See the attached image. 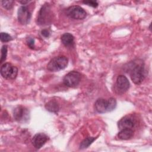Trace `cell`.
Returning a JSON list of instances; mask_svg holds the SVG:
<instances>
[{
    "label": "cell",
    "instance_id": "6da1fadb",
    "mask_svg": "<svg viewBox=\"0 0 152 152\" xmlns=\"http://www.w3.org/2000/svg\"><path fill=\"white\" fill-rule=\"evenodd\" d=\"M131 66L129 75L131 80L135 84L139 85L144 81L145 77L144 65L142 61L133 62Z\"/></svg>",
    "mask_w": 152,
    "mask_h": 152
},
{
    "label": "cell",
    "instance_id": "7a4b0ae2",
    "mask_svg": "<svg viewBox=\"0 0 152 152\" xmlns=\"http://www.w3.org/2000/svg\"><path fill=\"white\" fill-rule=\"evenodd\" d=\"M116 100L113 97L108 99L103 98L98 99L94 103V109L99 113H104L112 112L116 107Z\"/></svg>",
    "mask_w": 152,
    "mask_h": 152
},
{
    "label": "cell",
    "instance_id": "3957f363",
    "mask_svg": "<svg viewBox=\"0 0 152 152\" xmlns=\"http://www.w3.org/2000/svg\"><path fill=\"white\" fill-rule=\"evenodd\" d=\"M53 19V13L49 4H44L40 8L37 18V23L40 26L50 24Z\"/></svg>",
    "mask_w": 152,
    "mask_h": 152
},
{
    "label": "cell",
    "instance_id": "277c9868",
    "mask_svg": "<svg viewBox=\"0 0 152 152\" xmlns=\"http://www.w3.org/2000/svg\"><path fill=\"white\" fill-rule=\"evenodd\" d=\"M68 64V59L65 56H58L50 60L47 65V69L52 72H56L65 69Z\"/></svg>",
    "mask_w": 152,
    "mask_h": 152
},
{
    "label": "cell",
    "instance_id": "5b68a950",
    "mask_svg": "<svg viewBox=\"0 0 152 152\" xmlns=\"http://www.w3.org/2000/svg\"><path fill=\"white\" fill-rule=\"evenodd\" d=\"M18 69L17 66L11 63L4 64L1 67V75L7 80H14L18 74Z\"/></svg>",
    "mask_w": 152,
    "mask_h": 152
},
{
    "label": "cell",
    "instance_id": "8992f818",
    "mask_svg": "<svg viewBox=\"0 0 152 152\" xmlns=\"http://www.w3.org/2000/svg\"><path fill=\"white\" fill-rule=\"evenodd\" d=\"M81 79V74L76 71H71L67 73L63 78L65 86L68 87H75L77 86Z\"/></svg>",
    "mask_w": 152,
    "mask_h": 152
},
{
    "label": "cell",
    "instance_id": "52a82bcc",
    "mask_svg": "<svg viewBox=\"0 0 152 152\" xmlns=\"http://www.w3.org/2000/svg\"><path fill=\"white\" fill-rule=\"evenodd\" d=\"M68 17L75 20H83L86 17V11L80 6L73 5L68 7L66 10Z\"/></svg>",
    "mask_w": 152,
    "mask_h": 152
},
{
    "label": "cell",
    "instance_id": "ba28073f",
    "mask_svg": "<svg viewBox=\"0 0 152 152\" xmlns=\"http://www.w3.org/2000/svg\"><path fill=\"white\" fill-rule=\"evenodd\" d=\"M31 17V12L29 8L26 5L21 6L17 12V18L19 23L23 25L27 24L30 23Z\"/></svg>",
    "mask_w": 152,
    "mask_h": 152
},
{
    "label": "cell",
    "instance_id": "9c48e42d",
    "mask_svg": "<svg viewBox=\"0 0 152 152\" xmlns=\"http://www.w3.org/2000/svg\"><path fill=\"white\" fill-rule=\"evenodd\" d=\"M28 110L22 106H18L14 109L13 116L17 122H25L28 119Z\"/></svg>",
    "mask_w": 152,
    "mask_h": 152
},
{
    "label": "cell",
    "instance_id": "30bf717a",
    "mask_svg": "<svg viewBox=\"0 0 152 152\" xmlns=\"http://www.w3.org/2000/svg\"><path fill=\"white\" fill-rule=\"evenodd\" d=\"M49 137L45 133H37L32 138L31 142L36 149H40L48 141Z\"/></svg>",
    "mask_w": 152,
    "mask_h": 152
},
{
    "label": "cell",
    "instance_id": "8fae6325",
    "mask_svg": "<svg viewBox=\"0 0 152 152\" xmlns=\"http://www.w3.org/2000/svg\"><path fill=\"white\" fill-rule=\"evenodd\" d=\"M116 86L120 92L125 93L129 89L130 84L126 76L119 75L116 78Z\"/></svg>",
    "mask_w": 152,
    "mask_h": 152
},
{
    "label": "cell",
    "instance_id": "7c38bea8",
    "mask_svg": "<svg viewBox=\"0 0 152 152\" xmlns=\"http://www.w3.org/2000/svg\"><path fill=\"white\" fill-rule=\"evenodd\" d=\"M118 126L119 130L126 128L132 129L134 126V123L131 118L127 116H124L118 121Z\"/></svg>",
    "mask_w": 152,
    "mask_h": 152
},
{
    "label": "cell",
    "instance_id": "4fadbf2b",
    "mask_svg": "<svg viewBox=\"0 0 152 152\" xmlns=\"http://www.w3.org/2000/svg\"><path fill=\"white\" fill-rule=\"evenodd\" d=\"M61 40L62 44L66 47H71L74 44V37L69 33H64L61 37Z\"/></svg>",
    "mask_w": 152,
    "mask_h": 152
},
{
    "label": "cell",
    "instance_id": "5bb4252c",
    "mask_svg": "<svg viewBox=\"0 0 152 152\" xmlns=\"http://www.w3.org/2000/svg\"><path fill=\"white\" fill-rule=\"evenodd\" d=\"M134 135L132 129H122L118 134V137L121 140H128L131 139Z\"/></svg>",
    "mask_w": 152,
    "mask_h": 152
},
{
    "label": "cell",
    "instance_id": "9a60e30c",
    "mask_svg": "<svg viewBox=\"0 0 152 152\" xmlns=\"http://www.w3.org/2000/svg\"><path fill=\"white\" fill-rule=\"evenodd\" d=\"M45 107L48 111L52 113H57V112L59 110V103L57 102V101L55 100H50L49 102L46 103Z\"/></svg>",
    "mask_w": 152,
    "mask_h": 152
},
{
    "label": "cell",
    "instance_id": "2e32d148",
    "mask_svg": "<svg viewBox=\"0 0 152 152\" xmlns=\"http://www.w3.org/2000/svg\"><path fill=\"white\" fill-rule=\"evenodd\" d=\"M96 139V137H88L84 139L80 144V149H85L88 147L92 142Z\"/></svg>",
    "mask_w": 152,
    "mask_h": 152
},
{
    "label": "cell",
    "instance_id": "e0dca14e",
    "mask_svg": "<svg viewBox=\"0 0 152 152\" xmlns=\"http://www.w3.org/2000/svg\"><path fill=\"white\" fill-rule=\"evenodd\" d=\"M7 50H8V46L6 45H4L1 48V60L0 63L2 64L4 62L7 58Z\"/></svg>",
    "mask_w": 152,
    "mask_h": 152
},
{
    "label": "cell",
    "instance_id": "ac0fdd59",
    "mask_svg": "<svg viewBox=\"0 0 152 152\" xmlns=\"http://www.w3.org/2000/svg\"><path fill=\"white\" fill-rule=\"evenodd\" d=\"M14 1H1V5H2V7L7 10H11L13 6H14Z\"/></svg>",
    "mask_w": 152,
    "mask_h": 152
},
{
    "label": "cell",
    "instance_id": "d6986e66",
    "mask_svg": "<svg viewBox=\"0 0 152 152\" xmlns=\"http://www.w3.org/2000/svg\"><path fill=\"white\" fill-rule=\"evenodd\" d=\"M0 39L2 42H8L12 40V37L9 34L5 32L1 33Z\"/></svg>",
    "mask_w": 152,
    "mask_h": 152
},
{
    "label": "cell",
    "instance_id": "ffe728a7",
    "mask_svg": "<svg viewBox=\"0 0 152 152\" xmlns=\"http://www.w3.org/2000/svg\"><path fill=\"white\" fill-rule=\"evenodd\" d=\"M26 43L27 46L31 49H34V39L33 37H27L26 39Z\"/></svg>",
    "mask_w": 152,
    "mask_h": 152
},
{
    "label": "cell",
    "instance_id": "44dd1931",
    "mask_svg": "<svg viewBox=\"0 0 152 152\" xmlns=\"http://www.w3.org/2000/svg\"><path fill=\"white\" fill-rule=\"evenodd\" d=\"M83 3L94 8H96L98 6V3L95 1H83Z\"/></svg>",
    "mask_w": 152,
    "mask_h": 152
},
{
    "label": "cell",
    "instance_id": "7402d4cb",
    "mask_svg": "<svg viewBox=\"0 0 152 152\" xmlns=\"http://www.w3.org/2000/svg\"><path fill=\"white\" fill-rule=\"evenodd\" d=\"M41 34L45 37H49L50 34V32L48 29H43L41 31Z\"/></svg>",
    "mask_w": 152,
    "mask_h": 152
},
{
    "label": "cell",
    "instance_id": "603a6c76",
    "mask_svg": "<svg viewBox=\"0 0 152 152\" xmlns=\"http://www.w3.org/2000/svg\"><path fill=\"white\" fill-rule=\"evenodd\" d=\"M20 4H23V5H26V4H28V3H29V2H30L31 1H18Z\"/></svg>",
    "mask_w": 152,
    "mask_h": 152
}]
</instances>
